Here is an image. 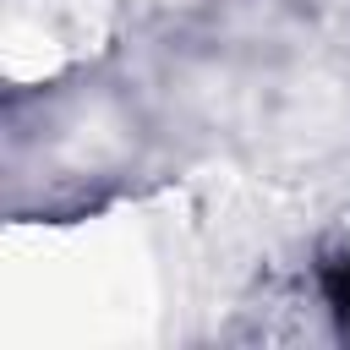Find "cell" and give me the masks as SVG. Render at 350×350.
Instances as JSON below:
<instances>
[{
  "mask_svg": "<svg viewBox=\"0 0 350 350\" xmlns=\"http://www.w3.org/2000/svg\"><path fill=\"white\" fill-rule=\"evenodd\" d=\"M328 295H334V306H339L345 323H350V262H334V268H328Z\"/></svg>",
  "mask_w": 350,
  "mask_h": 350,
  "instance_id": "1",
  "label": "cell"
}]
</instances>
